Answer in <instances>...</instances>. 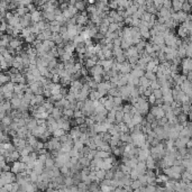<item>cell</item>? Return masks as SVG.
<instances>
[{"label": "cell", "mask_w": 192, "mask_h": 192, "mask_svg": "<svg viewBox=\"0 0 192 192\" xmlns=\"http://www.w3.org/2000/svg\"><path fill=\"white\" fill-rule=\"evenodd\" d=\"M144 77H146L148 81H155L156 80V74L153 73V72H148V71H145V74Z\"/></svg>", "instance_id": "obj_21"}, {"label": "cell", "mask_w": 192, "mask_h": 192, "mask_svg": "<svg viewBox=\"0 0 192 192\" xmlns=\"http://www.w3.org/2000/svg\"><path fill=\"white\" fill-rule=\"evenodd\" d=\"M152 94L154 96L155 99H162V97H163V94H162V92H161V89L153 90V93H152Z\"/></svg>", "instance_id": "obj_33"}, {"label": "cell", "mask_w": 192, "mask_h": 192, "mask_svg": "<svg viewBox=\"0 0 192 192\" xmlns=\"http://www.w3.org/2000/svg\"><path fill=\"white\" fill-rule=\"evenodd\" d=\"M0 69H1V64H0Z\"/></svg>", "instance_id": "obj_44"}, {"label": "cell", "mask_w": 192, "mask_h": 192, "mask_svg": "<svg viewBox=\"0 0 192 192\" xmlns=\"http://www.w3.org/2000/svg\"><path fill=\"white\" fill-rule=\"evenodd\" d=\"M97 157L101 158V160H106L108 157H110V153H107V152H103V151H97Z\"/></svg>", "instance_id": "obj_23"}, {"label": "cell", "mask_w": 192, "mask_h": 192, "mask_svg": "<svg viewBox=\"0 0 192 192\" xmlns=\"http://www.w3.org/2000/svg\"><path fill=\"white\" fill-rule=\"evenodd\" d=\"M129 187L131 188L133 191H135V190H138L139 188H141V184L138 180H134V181H131V183H130Z\"/></svg>", "instance_id": "obj_17"}, {"label": "cell", "mask_w": 192, "mask_h": 192, "mask_svg": "<svg viewBox=\"0 0 192 192\" xmlns=\"http://www.w3.org/2000/svg\"><path fill=\"white\" fill-rule=\"evenodd\" d=\"M150 83L151 81H148L145 77H139V86L141 87H144V88H150Z\"/></svg>", "instance_id": "obj_19"}, {"label": "cell", "mask_w": 192, "mask_h": 192, "mask_svg": "<svg viewBox=\"0 0 192 192\" xmlns=\"http://www.w3.org/2000/svg\"><path fill=\"white\" fill-rule=\"evenodd\" d=\"M44 166H45V168H49V170L53 168L54 167V158H52L51 156L47 157L46 161H45V163H44Z\"/></svg>", "instance_id": "obj_16"}, {"label": "cell", "mask_w": 192, "mask_h": 192, "mask_svg": "<svg viewBox=\"0 0 192 192\" xmlns=\"http://www.w3.org/2000/svg\"><path fill=\"white\" fill-rule=\"evenodd\" d=\"M163 7L166 8V9H171L172 8V1H168V0L163 1Z\"/></svg>", "instance_id": "obj_37"}, {"label": "cell", "mask_w": 192, "mask_h": 192, "mask_svg": "<svg viewBox=\"0 0 192 192\" xmlns=\"http://www.w3.org/2000/svg\"><path fill=\"white\" fill-rule=\"evenodd\" d=\"M80 135H81V131H80V129H79V127L77 126H75V127L71 128L70 129V133H69V136L71 137V139L73 141H75L79 139V137H80Z\"/></svg>", "instance_id": "obj_2"}, {"label": "cell", "mask_w": 192, "mask_h": 192, "mask_svg": "<svg viewBox=\"0 0 192 192\" xmlns=\"http://www.w3.org/2000/svg\"><path fill=\"white\" fill-rule=\"evenodd\" d=\"M150 88H151L152 90L160 89V86H158V83H157L156 80H155V81H151V83H150Z\"/></svg>", "instance_id": "obj_36"}, {"label": "cell", "mask_w": 192, "mask_h": 192, "mask_svg": "<svg viewBox=\"0 0 192 192\" xmlns=\"http://www.w3.org/2000/svg\"><path fill=\"white\" fill-rule=\"evenodd\" d=\"M73 118H86L83 114H82V111L81 110H77V111H74V116H73Z\"/></svg>", "instance_id": "obj_41"}, {"label": "cell", "mask_w": 192, "mask_h": 192, "mask_svg": "<svg viewBox=\"0 0 192 192\" xmlns=\"http://www.w3.org/2000/svg\"><path fill=\"white\" fill-rule=\"evenodd\" d=\"M145 165H146L147 170H154V168H156V161H154L151 156H148L147 160L145 161Z\"/></svg>", "instance_id": "obj_5"}, {"label": "cell", "mask_w": 192, "mask_h": 192, "mask_svg": "<svg viewBox=\"0 0 192 192\" xmlns=\"http://www.w3.org/2000/svg\"><path fill=\"white\" fill-rule=\"evenodd\" d=\"M131 117H133V116L130 115V114H124V117H123V123H124L125 125L129 124V123L131 121Z\"/></svg>", "instance_id": "obj_31"}, {"label": "cell", "mask_w": 192, "mask_h": 192, "mask_svg": "<svg viewBox=\"0 0 192 192\" xmlns=\"http://www.w3.org/2000/svg\"><path fill=\"white\" fill-rule=\"evenodd\" d=\"M178 34H179V36L181 37V39H184L188 35H190L191 33L190 32H188L185 28H183L182 26L180 25L179 26V29H178Z\"/></svg>", "instance_id": "obj_9"}, {"label": "cell", "mask_w": 192, "mask_h": 192, "mask_svg": "<svg viewBox=\"0 0 192 192\" xmlns=\"http://www.w3.org/2000/svg\"><path fill=\"white\" fill-rule=\"evenodd\" d=\"M99 183H100V185H107V187H110V184H111V180L104 179V180H102V181H100Z\"/></svg>", "instance_id": "obj_38"}, {"label": "cell", "mask_w": 192, "mask_h": 192, "mask_svg": "<svg viewBox=\"0 0 192 192\" xmlns=\"http://www.w3.org/2000/svg\"><path fill=\"white\" fill-rule=\"evenodd\" d=\"M156 66H158V65H156V64L154 63L153 61H151V62H148V63L146 64V70L145 71H148V72H152L154 69L156 67Z\"/></svg>", "instance_id": "obj_27"}, {"label": "cell", "mask_w": 192, "mask_h": 192, "mask_svg": "<svg viewBox=\"0 0 192 192\" xmlns=\"http://www.w3.org/2000/svg\"><path fill=\"white\" fill-rule=\"evenodd\" d=\"M26 170V164H24L23 162H13V167H11V173L13 174H18L22 172H25Z\"/></svg>", "instance_id": "obj_1"}, {"label": "cell", "mask_w": 192, "mask_h": 192, "mask_svg": "<svg viewBox=\"0 0 192 192\" xmlns=\"http://www.w3.org/2000/svg\"><path fill=\"white\" fill-rule=\"evenodd\" d=\"M64 134H65V131H64L63 129H61V128H57L56 130H54L53 133H52V137H54V138H60V137H62Z\"/></svg>", "instance_id": "obj_15"}, {"label": "cell", "mask_w": 192, "mask_h": 192, "mask_svg": "<svg viewBox=\"0 0 192 192\" xmlns=\"http://www.w3.org/2000/svg\"><path fill=\"white\" fill-rule=\"evenodd\" d=\"M99 189L101 192H114V188L113 187H107V185H99Z\"/></svg>", "instance_id": "obj_29"}, {"label": "cell", "mask_w": 192, "mask_h": 192, "mask_svg": "<svg viewBox=\"0 0 192 192\" xmlns=\"http://www.w3.org/2000/svg\"><path fill=\"white\" fill-rule=\"evenodd\" d=\"M143 120H144V117L141 115H139V114H135V115H133V117H131V123L134 125H141Z\"/></svg>", "instance_id": "obj_7"}, {"label": "cell", "mask_w": 192, "mask_h": 192, "mask_svg": "<svg viewBox=\"0 0 192 192\" xmlns=\"http://www.w3.org/2000/svg\"><path fill=\"white\" fill-rule=\"evenodd\" d=\"M71 88H74V89L77 90H81L82 89V86H83V83L81 82V80H74V81H71Z\"/></svg>", "instance_id": "obj_14"}, {"label": "cell", "mask_w": 192, "mask_h": 192, "mask_svg": "<svg viewBox=\"0 0 192 192\" xmlns=\"http://www.w3.org/2000/svg\"><path fill=\"white\" fill-rule=\"evenodd\" d=\"M131 108H133V106H131L130 103H129V104H125V106H123V113H124V114H130Z\"/></svg>", "instance_id": "obj_34"}, {"label": "cell", "mask_w": 192, "mask_h": 192, "mask_svg": "<svg viewBox=\"0 0 192 192\" xmlns=\"http://www.w3.org/2000/svg\"><path fill=\"white\" fill-rule=\"evenodd\" d=\"M79 164H80V166L82 167V168H84V167H89L90 161L87 158V157H81V158H79Z\"/></svg>", "instance_id": "obj_13"}, {"label": "cell", "mask_w": 192, "mask_h": 192, "mask_svg": "<svg viewBox=\"0 0 192 192\" xmlns=\"http://www.w3.org/2000/svg\"><path fill=\"white\" fill-rule=\"evenodd\" d=\"M40 16H42V13H40L39 10H36V11H34L33 13H30V17H32V23H38L39 20H42Z\"/></svg>", "instance_id": "obj_12"}, {"label": "cell", "mask_w": 192, "mask_h": 192, "mask_svg": "<svg viewBox=\"0 0 192 192\" xmlns=\"http://www.w3.org/2000/svg\"><path fill=\"white\" fill-rule=\"evenodd\" d=\"M83 146H84V145H83V144H82V143H81L80 141H73V148H75V150H77V151H79V152H80V151L83 148Z\"/></svg>", "instance_id": "obj_28"}, {"label": "cell", "mask_w": 192, "mask_h": 192, "mask_svg": "<svg viewBox=\"0 0 192 192\" xmlns=\"http://www.w3.org/2000/svg\"><path fill=\"white\" fill-rule=\"evenodd\" d=\"M73 184H74V182H73V179H72L71 177H66V178H64V180H63V185H65L66 188L73 187Z\"/></svg>", "instance_id": "obj_18"}, {"label": "cell", "mask_w": 192, "mask_h": 192, "mask_svg": "<svg viewBox=\"0 0 192 192\" xmlns=\"http://www.w3.org/2000/svg\"><path fill=\"white\" fill-rule=\"evenodd\" d=\"M94 177H96V179H97L98 182L102 181V180H104V178H106V171L102 170V168L96 170V171H94Z\"/></svg>", "instance_id": "obj_4"}, {"label": "cell", "mask_w": 192, "mask_h": 192, "mask_svg": "<svg viewBox=\"0 0 192 192\" xmlns=\"http://www.w3.org/2000/svg\"><path fill=\"white\" fill-rule=\"evenodd\" d=\"M125 177V174L119 170V168H117V170H115V172H114V179L116 180H121L123 178Z\"/></svg>", "instance_id": "obj_24"}, {"label": "cell", "mask_w": 192, "mask_h": 192, "mask_svg": "<svg viewBox=\"0 0 192 192\" xmlns=\"http://www.w3.org/2000/svg\"><path fill=\"white\" fill-rule=\"evenodd\" d=\"M86 6H87V2H84V1H77L74 7H75V9H77V11L82 13V11H86Z\"/></svg>", "instance_id": "obj_11"}, {"label": "cell", "mask_w": 192, "mask_h": 192, "mask_svg": "<svg viewBox=\"0 0 192 192\" xmlns=\"http://www.w3.org/2000/svg\"><path fill=\"white\" fill-rule=\"evenodd\" d=\"M120 44H121V39L120 38H115L113 40V45L115 47H120Z\"/></svg>", "instance_id": "obj_39"}, {"label": "cell", "mask_w": 192, "mask_h": 192, "mask_svg": "<svg viewBox=\"0 0 192 192\" xmlns=\"http://www.w3.org/2000/svg\"><path fill=\"white\" fill-rule=\"evenodd\" d=\"M141 175H139V173L135 170V168H133L131 171H130V173H129V178H130V180L131 181H134V180H137L138 178H139Z\"/></svg>", "instance_id": "obj_22"}, {"label": "cell", "mask_w": 192, "mask_h": 192, "mask_svg": "<svg viewBox=\"0 0 192 192\" xmlns=\"http://www.w3.org/2000/svg\"><path fill=\"white\" fill-rule=\"evenodd\" d=\"M113 102H114V107H117V106H123V100H121V98H120V97H115V98H114V100H113Z\"/></svg>", "instance_id": "obj_35"}, {"label": "cell", "mask_w": 192, "mask_h": 192, "mask_svg": "<svg viewBox=\"0 0 192 192\" xmlns=\"http://www.w3.org/2000/svg\"><path fill=\"white\" fill-rule=\"evenodd\" d=\"M145 116H146V117H145L144 119H145V120H146V121H147L148 124H152V123H154V121L156 120V119H155V117H154V116L152 115L151 113H148V114H146V115H145Z\"/></svg>", "instance_id": "obj_30"}, {"label": "cell", "mask_w": 192, "mask_h": 192, "mask_svg": "<svg viewBox=\"0 0 192 192\" xmlns=\"http://www.w3.org/2000/svg\"><path fill=\"white\" fill-rule=\"evenodd\" d=\"M51 116L55 119V120H59V119H61L62 117H63V114H62V109H59V108H53V110H52L51 113Z\"/></svg>", "instance_id": "obj_3"}, {"label": "cell", "mask_w": 192, "mask_h": 192, "mask_svg": "<svg viewBox=\"0 0 192 192\" xmlns=\"http://www.w3.org/2000/svg\"><path fill=\"white\" fill-rule=\"evenodd\" d=\"M72 57H73V54H70V53H66V52L64 53L63 55H61V56H60V59H61V62H63V63H64V62H67V61H70Z\"/></svg>", "instance_id": "obj_20"}, {"label": "cell", "mask_w": 192, "mask_h": 192, "mask_svg": "<svg viewBox=\"0 0 192 192\" xmlns=\"http://www.w3.org/2000/svg\"><path fill=\"white\" fill-rule=\"evenodd\" d=\"M113 54H114V56H119V55H121V54H124V51L120 49V47H115L114 46V49H113Z\"/></svg>", "instance_id": "obj_32"}, {"label": "cell", "mask_w": 192, "mask_h": 192, "mask_svg": "<svg viewBox=\"0 0 192 192\" xmlns=\"http://www.w3.org/2000/svg\"><path fill=\"white\" fill-rule=\"evenodd\" d=\"M118 168H119V170H120V171H121V172H123L125 175H129V173H130V171H131V168H130V167H128V166H126L125 164H121V165L118 167Z\"/></svg>", "instance_id": "obj_26"}, {"label": "cell", "mask_w": 192, "mask_h": 192, "mask_svg": "<svg viewBox=\"0 0 192 192\" xmlns=\"http://www.w3.org/2000/svg\"><path fill=\"white\" fill-rule=\"evenodd\" d=\"M168 180L170 179L167 178L165 174H158V175L156 177L155 181H156V183H158V184H165Z\"/></svg>", "instance_id": "obj_10"}, {"label": "cell", "mask_w": 192, "mask_h": 192, "mask_svg": "<svg viewBox=\"0 0 192 192\" xmlns=\"http://www.w3.org/2000/svg\"><path fill=\"white\" fill-rule=\"evenodd\" d=\"M114 60H115V62H117V63H119V64H123V63H125V62H127V59H126V56H125L124 54H121V55H119V56H116Z\"/></svg>", "instance_id": "obj_25"}, {"label": "cell", "mask_w": 192, "mask_h": 192, "mask_svg": "<svg viewBox=\"0 0 192 192\" xmlns=\"http://www.w3.org/2000/svg\"><path fill=\"white\" fill-rule=\"evenodd\" d=\"M182 2H183V1H179V0H174V1H172V9H173L174 13H179V11H181Z\"/></svg>", "instance_id": "obj_8"}, {"label": "cell", "mask_w": 192, "mask_h": 192, "mask_svg": "<svg viewBox=\"0 0 192 192\" xmlns=\"http://www.w3.org/2000/svg\"><path fill=\"white\" fill-rule=\"evenodd\" d=\"M146 99H147V102L151 103V104H153V106H154V103H155V100H156V99L154 98L153 94H151V96H150V97H147Z\"/></svg>", "instance_id": "obj_43"}, {"label": "cell", "mask_w": 192, "mask_h": 192, "mask_svg": "<svg viewBox=\"0 0 192 192\" xmlns=\"http://www.w3.org/2000/svg\"><path fill=\"white\" fill-rule=\"evenodd\" d=\"M111 152L115 154L116 156H120V155H121V152H120L119 147H114V148H111Z\"/></svg>", "instance_id": "obj_42"}, {"label": "cell", "mask_w": 192, "mask_h": 192, "mask_svg": "<svg viewBox=\"0 0 192 192\" xmlns=\"http://www.w3.org/2000/svg\"><path fill=\"white\" fill-rule=\"evenodd\" d=\"M100 98H101V96L99 94V92L97 90H91L90 91L89 97H88L89 100H91V101H98Z\"/></svg>", "instance_id": "obj_6"}, {"label": "cell", "mask_w": 192, "mask_h": 192, "mask_svg": "<svg viewBox=\"0 0 192 192\" xmlns=\"http://www.w3.org/2000/svg\"><path fill=\"white\" fill-rule=\"evenodd\" d=\"M152 93H153V90L151 89V88H146V90H145V92H144L143 96H144L145 98H147V97H150Z\"/></svg>", "instance_id": "obj_40"}]
</instances>
